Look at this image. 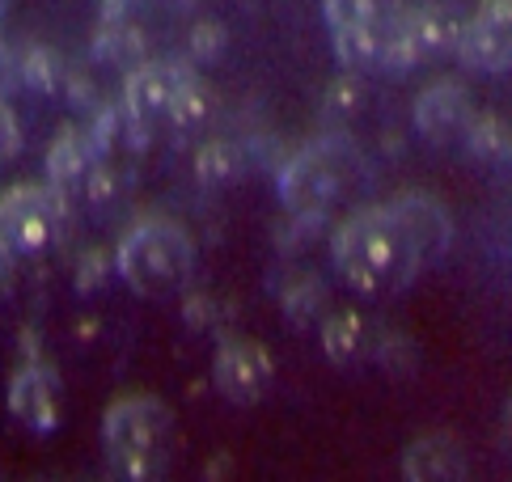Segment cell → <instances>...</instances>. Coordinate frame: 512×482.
Masks as SVG:
<instances>
[{"label": "cell", "mask_w": 512, "mask_h": 482, "mask_svg": "<svg viewBox=\"0 0 512 482\" xmlns=\"http://www.w3.org/2000/svg\"><path fill=\"white\" fill-rule=\"evenodd\" d=\"M326 22H331L343 64L377 68L394 64L407 5L402 0H326Z\"/></svg>", "instance_id": "5b68a950"}, {"label": "cell", "mask_w": 512, "mask_h": 482, "mask_svg": "<svg viewBox=\"0 0 512 482\" xmlns=\"http://www.w3.org/2000/svg\"><path fill=\"white\" fill-rule=\"evenodd\" d=\"M0 5H5V0H0Z\"/></svg>", "instance_id": "d6986e66"}, {"label": "cell", "mask_w": 512, "mask_h": 482, "mask_svg": "<svg viewBox=\"0 0 512 482\" xmlns=\"http://www.w3.org/2000/svg\"><path fill=\"white\" fill-rule=\"evenodd\" d=\"M13 263H17V258L0 246V292H9V284H13Z\"/></svg>", "instance_id": "e0dca14e"}, {"label": "cell", "mask_w": 512, "mask_h": 482, "mask_svg": "<svg viewBox=\"0 0 512 482\" xmlns=\"http://www.w3.org/2000/svg\"><path fill=\"white\" fill-rule=\"evenodd\" d=\"M102 440L119 474L161 478L174 461V411L153 394H127L106 411Z\"/></svg>", "instance_id": "3957f363"}, {"label": "cell", "mask_w": 512, "mask_h": 482, "mask_svg": "<svg viewBox=\"0 0 512 482\" xmlns=\"http://www.w3.org/2000/svg\"><path fill=\"white\" fill-rule=\"evenodd\" d=\"M453 241V216L424 191L394 195L360 208L335 229L331 254L343 284L360 296H398L432 263H441Z\"/></svg>", "instance_id": "6da1fadb"}, {"label": "cell", "mask_w": 512, "mask_h": 482, "mask_svg": "<svg viewBox=\"0 0 512 482\" xmlns=\"http://www.w3.org/2000/svg\"><path fill=\"white\" fill-rule=\"evenodd\" d=\"M5 77H9V60H5V47H0V85H5Z\"/></svg>", "instance_id": "ac0fdd59"}, {"label": "cell", "mask_w": 512, "mask_h": 482, "mask_svg": "<svg viewBox=\"0 0 512 482\" xmlns=\"http://www.w3.org/2000/svg\"><path fill=\"white\" fill-rule=\"evenodd\" d=\"M462 51L474 68L504 72L508 68V0H487L466 26Z\"/></svg>", "instance_id": "8fae6325"}, {"label": "cell", "mask_w": 512, "mask_h": 482, "mask_svg": "<svg viewBox=\"0 0 512 482\" xmlns=\"http://www.w3.org/2000/svg\"><path fill=\"white\" fill-rule=\"evenodd\" d=\"M89 157H94V148H89V140L81 132H64L56 144H51V157H47V182H72L85 174Z\"/></svg>", "instance_id": "5bb4252c"}, {"label": "cell", "mask_w": 512, "mask_h": 482, "mask_svg": "<svg viewBox=\"0 0 512 482\" xmlns=\"http://www.w3.org/2000/svg\"><path fill=\"white\" fill-rule=\"evenodd\" d=\"M68 229V195L60 182H22L0 195V246L13 258L47 254Z\"/></svg>", "instance_id": "8992f818"}, {"label": "cell", "mask_w": 512, "mask_h": 482, "mask_svg": "<svg viewBox=\"0 0 512 482\" xmlns=\"http://www.w3.org/2000/svg\"><path fill=\"white\" fill-rule=\"evenodd\" d=\"M195 85L187 68L178 64H144L127 77V119L136 127H161V123H187L191 119Z\"/></svg>", "instance_id": "52a82bcc"}, {"label": "cell", "mask_w": 512, "mask_h": 482, "mask_svg": "<svg viewBox=\"0 0 512 482\" xmlns=\"http://www.w3.org/2000/svg\"><path fill=\"white\" fill-rule=\"evenodd\" d=\"M470 119H474V102L466 94V85L457 81H436L415 98V127L436 144L466 136Z\"/></svg>", "instance_id": "30bf717a"}, {"label": "cell", "mask_w": 512, "mask_h": 482, "mask_svg": "<svg viewBox=\"0 0 512 482\" xmlns=\"http://www.w3.org/2000/svg\"><path fill=\"white\" fill-rule=\"evenodd\" d=\"M9 411L30 432H51L60 423V377L43 360H30L13 373L9 385Z\"/></svg>", "instance_id": "9c48e42d"}, {"label": "cell", "mask_w": 512, "mask_h": 482, "mask_svg": "<svg viewBox=\"0 0 512 482\" xmlns=\"http://www.w3.org/2000/svg\"><path fill=\"white\" fill-rule=\"evenodd\" d=\"M119 275L140 296H170L191 284L195 241L170 216H144L119 241Z\"/></svg>", "instance_id": "7a4b0ae2"}, {"label": "cell", "mask_w": 512, "mask_h": 482, "mask_svg": "<svg viewBox=\"0 0 512 482\" xmlns=\"http://www.w3.org/2000/svg\"><path fill=\"white\" fill-rule=\"evenodd\" d=\"M356 153L347 140H318L301 148L280 174V199L292 216H326L356 178Z\"/></svg>", "instance_id": "277c9868"}, {"label": "cell", "mask_w": 512, "mask_h": 482, "mask_svg": "<svg viewBox=\"0 0 512 482\" xmlns=\"http://www.w3.org/2000/svg\"><path fill=\"white\" fill-rule=\"evenodd\" d=\"M271 377H276V360L254 339H229L212 360V385L221 389L233 406L263 402L271 389Z\"/></svg>", "instance_id": "ba28073f"}, {"label": "cell", "mask_w": 512, "mask_h": 482, "mask_svg": "<svg viewBox=\"0 0 512 482\" xmlns=\"http://www.w3.org/2000/svg\"><path fill=\"white\" fill-rule=\"evenodd\" d=\"M17 144H22V127H17V115L0 102V161H9L17 153Z\"/></svg>", "instance_id": "2e32d148"}, {"label": "cell", "mask_w": 512, "mask_h": 482, "mask_svg": "<svg viewBox=\"0 0 512 482\" xmlns=\"http://www.w3.org/2000/svg\"><path fill=\"white\" fill-rule=\"evenodd\" d=\"M466 470V457L449 436H419L402 457V474L415 482H457L466 478Z\"/></svg>", "instance_id": "7c38bea8"}, {"label": "cell", "mask_w": 512, "mask_h": 482, "mask_svg": "<svg viewBox=\"0 0 512 482\" xmlns=\"http://www.w3.org/2000/svg\"><path fill=\"white\" fill-rule=\"evenodd\" d=\"M322 347H326V356H331L335 364H356V360L369 356L373 330L356 309H339L322 326Z\"/></svg>", "instance_id": "4fadbf2b"}, {"label": "cell", "mask_w": 512, "mask_h": 482, "mask_svg": "<svg viewBox=\"0 0 512 482\" xmlns=\"http://www.w3.org/2000/svg\"><path fill=\"white\" fill-rule=\"evenodd\" d=\"M466 140H470L474 153H483V157H504L508 153V127L496 115H474L470 127H466Z\"/></svg>", "instance_id": "9a60e30c"}]
</instances>
